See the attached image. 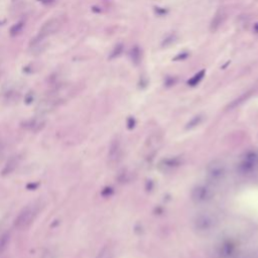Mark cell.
I'll list each match as a JSON object with an SVG mask.
<instances>
[{
  "mask_svg": "<svg viewBox=\"0 0 258 258\" xmlns=\"http://www.w3.org/2000/svg\"><path fill=\"white\" fill-rule=\"evenodd\" d=\"M40 210V204L38 203H31L25 206L16 216L14 220V227L18 231H25L27 230L34 220L36 219Z\"/></svg>",
  "mask_w": 258,
  "mask_h": 258,
  "instance_id": "1",
  "label": "cell"
},
{
  "mask_svg": "<svg viewBox=\"0 0 258 258\" xmlns=\"http://www.w3.org/2000/svg\"><path fill=\"white\" fill-rule=\"evenodd\" d=\"M218 220L211 213H200L194 219V228L198 233L206 234L216 228Z\"/></svg>",
  "mask_w": 258,
  "mask_h": 258,
  "instance_id": "2",
  "label": "cell"
},
{
  "mask_svg": "<svg viewBox=\"0 0 258 258\" xmlns=\"http://www.w3.org/2000/svg\"><path fill=\"white\" fill-rule=\"evenodd\" d=\"M214 188L208 183H199L191 190V201L196 204H205L214 197Z\"/></svg>",
  "mask_w": 258,
  "mask_h": 258,
  "instance_id": "3",
  "label": "cell"
},
{
  "mask_svg": "<svg viewBox=\"0 0 258 258\" xmlns=\"http://www.w3.org/2000/svg\"><path fill=\"white\" fill-rule=\"evenodd\" d=\"M258 166V153L256 151L245 152L241 156L238 163V170L240 173L248 174L253 172Z\"/></svg>",
  "mask_w": 258,
  "mask_h": 258,
  "instance_id": "4",
  "label": "cell"
},
{
  "mask_svg": "<svg viewBox=\"0 0 258 258\" xmlns=\"http://www.w3.org/2000/svg\"><path fill=\"white\" fill-rule=\"evenodd\" d=\"M208 177L214 182H217L224 178L226 174V166L220 160L213 161L208 167Z\"/></svg>",
  "mask_w": 258,
  "mask_h": 258,
  "instance_id": "5",
  "label": "cell"
},
{
  "mask_svg": "<svg viewBox=\"0 0 258 258\" xmlns=\"http://www.w3.org/2000/svg\"><path fill=\"white\" fill-rule=\"evenodd\" d=\"M61 26V21L58 18H51L44 22V24L39 29L38 35L46 38L47 36L55 33Z\"/></svg>",
  "mask_w": 258,
  "mask_h": 258,
  "instance_id": "6",
  "label": "cell"
},
{
  "mask_svg": "<svg viewBox=\"0 0 258 258\" xmlns=\"http://www.w3.org/2000/svg\"><path fill=\"white\" fill-rule=\"evenodd\" d=\"M25 129L32 131V132H36L38 130H40L43 126H44V121L41 118H32L29 120H26L23 125H22Z\"/></svg>",
  "mask_w": 258,
  "mask_h": 258,
  "instance_id": "7",
  "label": "cell"
},
{
  "mask_svg": "<svg viewBox=\"0 0 258 258\" xmlns=\"http://www.w3.org/2000/svg\"><path fill=\"white\" fill-rule=\"evenodd\" d=\"M235 247L231 243H224L218 249V256L220 258H232L234 256Z\"/></svg>",
  "mask_w": 258,
  "mask_h": 258,
  "instance_id": "8",
  "label": "cell"
},
{
  "mask_svg": "<svg viewBox=\"0 0 258 258\" xmlns=\"http://www.w3.org/2000/svg\"><path fill=\"white\" fill-rule=\"evenodd\" d=\"M18 163H19V157L18 156L10 157L9 160L6 162L5 166L2 169V174L7 175V174H10L11 172H13L16 169Z\"/></svg>",
  "mask_w": 258,
  "mask_h": 258,
  "instance_id": "9",
  "label": "cell"
},
{
  "mask_svg": "<svg viewBox=\"0 0 258 258\" xmlns=\"http://www.w3.org/2000/svg\"><path fill=\"white\" fill-rule=\"evenodd\" d=\"M205 73H206L205 70H202V71L198 72L196 75H194V76L187 81V85L190 86V87L197 86V85L203 80V78L205 77Z\"/></svg>",
  "mask_w": 258,
  "mask_h": 258,
  "instance_id": "10",
  "label": "cell"
},
{
  "mask_svg": "<svg viewBox=\"0 0 258 258\" xmlns=\"http://www.w3.org/2000/svg\"><path fill=\"white\" fill-rule=\"evenodd\" d=\"M10 242V234L9 233H3L0 236V254H2L8 247Z\"/></svg>",
  "mask_w": 258,
  "mask_h": 258,
  "instance_id": "11",
  "label": "cell"
},
{
  "mask_svg": "<svg viewBox=\"0 0 258 258\" xmlns=\"http://www.w3.org/2000/svg\"><path fill=\"white\" fill-rule=\"evenodd\" d=\"M112 257H113L112 249L109 246H105L100 250V252L97 254L95 258H112Z\"/></svg>",
  "mask_w": 258,
  "mask_h": 258,
  "instance_id": "12",
  "label": "cell"
},
{
  "mask_svg": "<svg viewBox=\"0 0 258 258\" xmlns=\"http://www.w3.org/2000/svg\"><path fill=\"white\" fill-rule=\"evenodd\" d=\"M131 58L136 64L139 63V61L141 59V52H140V49H139L138 46L132 47V49H131Z\"/></svg>",
  "mask_w": 258,
  "mask_h": 258,
  "instance_id": "13",
  "label": "cell"
},
{
  "mask_svg": "<svg viewBox=\"0 0 258 258\" xmlns=\"http://www.w3.org/2000/svg\"><path fill=\"white\" fill-rule=\"evenodd\" d=\"M22 28H23V23H22V22H19V23L15 24V25L10 29V32H11L12 35H15V34H17L18 32H20Z\"/></svg>",
  "mask_w": 258,
  "mask_h": 258,
  "instance_id": "14",
  "label": "cell"
},
{
  "mask_svg": "<svg viewBox=\"0 0 258 258\" xmlns=\"http://www.w3.org/2000/svg\"><path fill=\"white\" fill-rule=\"evenodd\" d=\"M122 47H123L122 44L117 45V46L113 49V51H112V53H111V57H116V56H118V55L122 52V49H123Z\"/></svg>",
  "mask_w": 258,
  "mask_h": 258,
  "instance_id": "15",
  "label": "cell"
},
{
  "mask_svg": "<svg viewBox=\"0 0 258 258\" xmlns=\"http://www.w3.org/2000/svg\"><path fill=\"white\" fill-rule=\"evenodd\" d=\"M187 52H182V53H179V54H177L175 57H173L172 59L173 60H179V59H184V58H186L187 57Z\"/></svg>",
  "mask_w": 258,
  "mask_h": 258,
  "instance_id": "16",
  "label": "cell"
},
{
  "mask_svg": "<svg viewBox=\"0 0 258 258\" xmlns=\"http://www.w3.org/2000/svg\"><path fill=\"white\" fill-rule=\"evenodd\" d=\"M244 258H257V257H254V256H247V257H244Z\"/></svg>",
  "mask_w": 258,
  "mask_h": 258,
  "instance_id": "17",
  "label": "cell"
}]
</instances>
